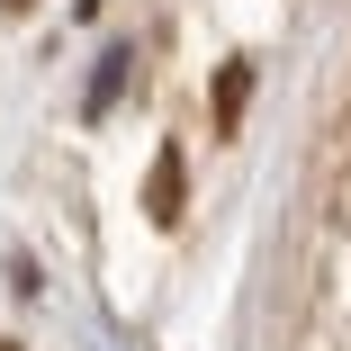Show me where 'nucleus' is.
Segmentation results:
<instances>
[{"label":"nucleus","mask_w":351,"mask_h":351,"mask_svg":"<svg viewBox=\"0 0 351 351\" xmlns=\"http://www.w3.org/2000/svg\"><path fill=\"white\" fill-rule=\"evenodd\" d=\"M0 10H10V19H27V10H36V0H0Z\"/></svg>","instance_id":"nucleus-4"},{"label":"nucleus","mask_w":351,"mask_h":351,"mask_svg":"<svg viewBox=\"0 0 351 351\" xmlns=\"http://www.w3.org/2000/svg\"><path fill=\"white\" fill-rule=\"evenodd\" d=\"M99 10H108V0H82V10H73V19H99Z\"/></svg>","instance_id":"nucleus-5"},{"label":"nucleus","mask_w":351,"mask_h":351,"mask_svg":"<svg viewBox=\"0 0 351 351\" xmlns=\"http://www.w3.org/2000/svg\"><path fill=\"white\" fill-rule=\"evenodd\" d=\"M117 82H126V54H108V63H99V82H90V117H108V108H117Z\"/></svg>","instance_id":"nucleus-3"},{"label":"nucleus","mask_w":351,"mask_h":351,"mask_svg":"<svg viewBox=\"0 0 351 351\" xmlns=\"http://www.w3.org/2000/svg\"><path fill=\"white\" fill-rule=\"evenodd\" d=\"M207 99H217V135H234V126H243V99H252V63H243V54H226Z\"/></svg>","instance_id":"nucleus-2"},{"label":"nucleus","mask_w":351,"mask_h":351,"mask_svg":"<svg viewBox=\"0 0 351 351\" xmlns=\"http://www.w3.org/2000/svg\"><path fill=\"white\" fill-rule=\"evenodd\" d=\"M0 351H19V342H0Z\"/></svg>","instance_id":"nucleus-6"},{"label":"nucleus","mask_w":351,"mask_h":351,"mask_svg":"<svg viewBox=\"0 0 351 351\" xmlns=\"http://www.w3.org/2000/svg\"><path fill=\"white\" fill-rule=\"evenodd\" d=\"M180 198H189V154L162 145L154 171H145V217H154V226H180Z\"/></svg>","instance_id":"nucleus-1"}]
</instances>
